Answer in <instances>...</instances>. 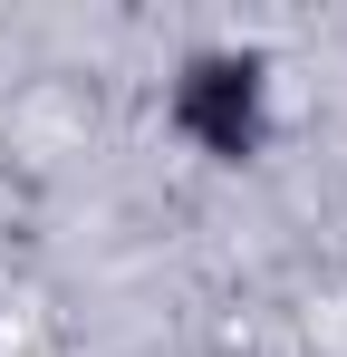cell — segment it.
Returning a JSON list of instances; mask_svg holds the SVG:
<instances>
[{
  "instance_id": "6da1fadb",
  "label": "cell",
  "mask_w": 347,
  "mask_h": 357,
  "mask_svg": "<svg viewBox=\"0 0 347 357\" xmlns=\"http://www.w3.org/2000/svg\"><path fill=\"white\" fill-rule=\"evenodd\" d=\"M164 126L203 165H251L270 145V59L261 49H193L164 87Z\"/></svg>"
}]
</instances>
